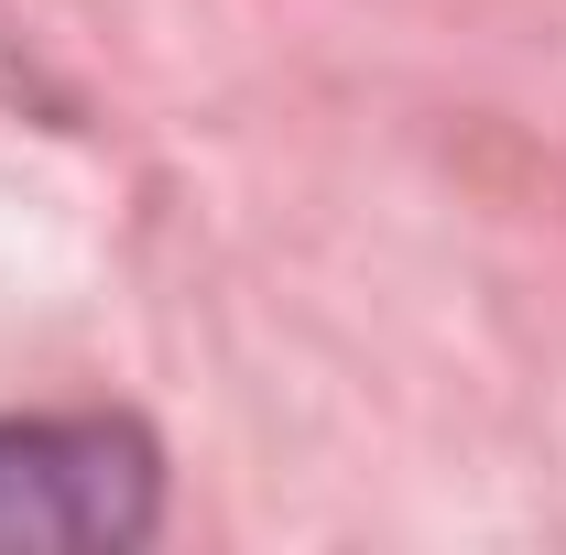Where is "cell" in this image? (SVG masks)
Returning <instances> with one entry per match:
<instances>
[{"label":"cell","instance_id":"cell-1","mask_svg":"<svg viewBox=\"0 0 566 555\" xmlns=\"http://www.w3.org/2000/svg\"><path fill=\"white\" fill-rule=\"evenodd\" d=\"M164 523V447L132 415L0 425V555H120Z\"/></svg>","mask_w":566,"mask_h":555}]
</instances>
